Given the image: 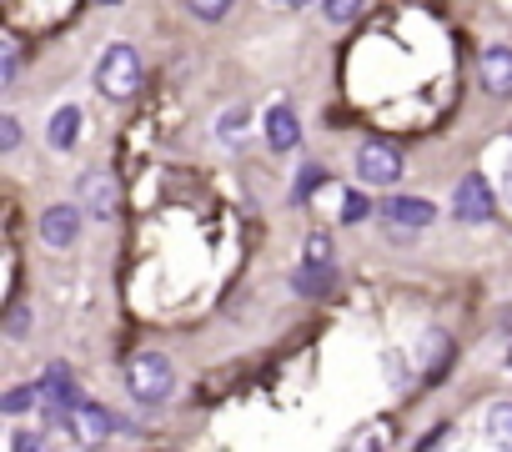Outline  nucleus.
<instances>
[{"label": "nucleus", "instance_id": "16", "mask_svg": "<svg viewBox=\"0 0 512 452\" xmlns=\"http://www.w3.org/2000/svg\"><path fill=\"white\" fill-rule=\"evenodd\" d=\"M21 76V41L6 31V36H0V86H11Z\"/></svg>", "mask_w": 512, "mask_h": 452}, {"label": "nucleus", "instance_id": "26", "mask_svg": "<svg viewBox=\"0 0 512 452\" xmlns=\"http://www.w3.org/2000/svg\"><path fill=\"white\" fill-rule=\"evenodd\" d=\"M191 16H196V21H221V16H226V6H216V0H206V6H201V0H196Z\"/></svg>", "mask_w": 512, "mask_h": 452}, {"label": "nucleus", "instance_id": "23", "mask_svg": "<svg viewBox=\"0 0 512 452\" xmlns=\"http://www.w3.org/2000/svg\"><path fill=\"white\" fill-rule=\"evenodd\" d=\"M36 397H41L36 387H16V392H6V412H26Z\"/></svg>", "mask_w": 512, "mask_h": 452}, {"label": "nucleus", "instance_id": "4", "mask_svg": "<svg viewBox=\"0 0 512 452\" xmlns=\"http://www.w3.org/2000/svg\"><path fill=\"white\" fill-rule=\"evenodd\" d=\"M357 176H362L367 186H392V181L402 176V151H397L392 141H367V146L357 151Z\"/></svg>", "mask_w": 512, "mask_h": 452}, {"label": "nucleus", "instance_id": "21", "mask_svg": "<svg viewBox=\"0 0 512 452\" xmlns=\"http://www.w3.org/2000/svg\"><path fill=\"white\" fill-rule=\"evenodd\" d=\"M332 262V242L327 237H312L307 242V267H327Z\"/></svg>", "mask_w": 512, "mask_h": 452}, {"label": "nucleus", "instance_id": "11", "mask_svg": "<svg viewBox=\"0 0 512 452\" xmlns=\"http://www.w3.org/2000/svg\"><path fill=\"white\" fill-rule=\"evenodd\" d=\"M267 141H272V151H292L302 141V126H297L292 106H272L267 111Z\"/></svg>", "mask_w": 512, "mask_h": 452}, {"label": "nucleus", "instance_id": "8", "mask_svg": "<svg viewBox=\"0 0 512 452\" xmlns=\"http://www.w3.org/2000/svg\"><path fill=\"white\" fill-rule=\"evenodd\" d=\"M477 76H482V91H487V96H512V51H507V46L482 51Z\"/></svg>", "mask_w": 512, "mask_h": 452}, {"label": "nucleus", "instance_id": "22", "mask_svg": "<svg viewBox=\"0 0 512 452\" xmlns=\"http://www.w3.org/2000/svg\"><path fill=\"white\" fill-rule=\"evenodd\" d=\"M367 211H372V206H367V196H357V191L342 201V221H347V226H352V221H362Z\"/></svg>", "mask_w": 512, "mask_h": 452}, {"label": "nucleus", "instance_id": "1", "mask_svg": "<svg viewBox=\"0 0 512 452\" xmlns=\"http://www.w3.org/2000/svg\"><path fill=\"white\" fill-rule=\"evenodd\" d=\"M96 86L111 101H131L141 91V56H136V46H126V41L106 46L101 51V66H96Z\"/></svg>", "mask_w": 512, "mask_h": 452}, {"label": "nucleus", "instance_id": "12", "mask_svg": "<svg viewBox=\"0 0 512 452\" xmlns=\"http://www.w3.org/2000/svg\"><path fill=\"white\" fill-rule=\"evenodd\" d=\"M76 131H81V106H61V111L51 116V126H46V141H51L56 151H66V146L76 141Z\"/></svg>", "mask_w": 512, "mask_h": 452}, {"label": "nucleus", "instance_id": "19", "mask_svg": "<svg viewBox=\"0 0 512 452\" xmlns=\"http://www.w3.org/2000/svg\"><path fill=\"white\" fill-rule=\"evenodd\" d=\"M342 452H382V432H377V427H362V432H357Z\"/></svg>", "mask_w": 512, "mask_h": 452}, {"label": "nucleus", "instance_id": "10", "mask_svg": "<svg viewBox=\"0 0 512 452\" xmlns=\"http://www.w3.org/2000/svg\"><path fill=\"white\" fill-rule=\"evenodd\" d=\"M382 216L392 226H407V232H417V226H432V201H417V196H387L382 201Z\"/></svg>", "mask_w": 512, "mask_h": 452}, {"label": "nucleus", "instance_id": "18", "mask_svg": "<svg viewBox=\"0 0 512 452\" xmlns=\"http://www.w3.org/2000/svg\"><path fill=\"white\" fill-rule=\"evenodd\" d=\"M11 452H51V442H46V432H31V427H21V432L11 437Z\"/></svg>", "mask_w": 512, "mask_h": 452}, {"label": "nucleus", "instance_id": "7", "mask_svg": "<svg viewBox=\"0 0 512 452\" xmlns=\"http://www.w3.org/2000/svg\"><path fill=\"white\" fill-rule=\"evenodd\" d=\"M71 432H76L81 447H101V442L116 432V417H111L101 402H81V407L71 412Z\"/></svg>", "mask_w": 512, "mask_h": 452}, {"label": "nucleus", "instance_id": "5", "mask_svg": "<svg viewBox=\"0 0 512 452\" xmlns=\"http://www.w3.org/2000/svg\"><path fill=\"white\" fill-rule=\"evenodd\" d=\"M116 206H121L116 176H111V171H91V176L81 181V211H86L91 221H116Z\"/></svg>", "mask_w": 512, "mask_h": 452}, {"label": "nucleus", "instance_id": "15", "mask_svg": "<svg viewBox=\"0 0 512 452\" xmlns=\"http://www.w3.org/2000/svg\"><path fill=\"white\" fill-rule=\"evenodd\" d=\"M246 131H251V111H246V106H231V111H221V121H216V136H221L226 146H236Z\"/></svg>", "mask_w": 512, "mask_h": 452}, {"label": "nucleus", "instance_id": "14", "mask_svg": "<svg viewBox=\"0 0 512 452\" xmlns=\"http://www.w3.org/2000/svg\"><path fill=\"white\" fill-rule=\"evenodd\" d=\"M487 437H492V447L512 452V402H497L487 412Z\"/></svg>", "mask_w": 512, "mask_h": 452}, {"label": "nucleus", "instance_id": "13", "mask_svg": "<svg viewBox=\"0 0 512 452\" xmlns=\"http://www.w3.org/2000/svg\"><path fill=\"white\" fill-rule=\"evenodd\" d=\"M447 357H452V342H447L442 332H427V337H422V352H417L422 377H432L437 367H447Z\"/></svg>", "mask_w": 512, "mask_h": 452}, {"label": "nucleus", "instance_id": "17", "mask_svg": "<svg viewBox=\"0 0 512 452\" xmlns=\"http://www.w3.org/2000/svg\"><path fill=\"white\" fill-rule=\"evenodd\" d=\"M332 287V272L327 267H302L297 272V292H327Z\"/></svg>", "mask_w": 512, "mask_h": 452}, {"label": "nucleus", "instance_id": "20", "mask_svg": "<svg viewBox=\"0 0 512 452\" xmlns=\"http://www.w3.org/2000/svg\"><path fill=\"white\" fill-rule=\"evenodd\" d=\"M367 6H357V0H332L327 6V21H357Z\"/></svg>", "mask_w": 512, "mask_h": 452}, {"label": "nucleus", "instance_id": "6", "mask_svg": "<svg viewBox=\"0 0 512 452\" xmlns=\"http://www.w3.org/2000/svg\"><path fill=\"white\" fill-rule=\"evenodd\" d=\"M36 392H41V407H46V417H51V422H71V412L81 407V397H76V387H71V372H66V367H51V372H46V382H41Z\"/></svg>", "mask_w": 512, "mask_h": 452}, {"label": "nucleus", "instance_id": "2", "mask_svg": "<svg viewBox=\"0 0 512 452\" xmlns=\"http://www.w3.org/2000/svg\"><path fill=\"white\" fill-rule=\"evenodd\" d=\"M126 387H131L136 402H166L171 387H176L171 357H161V352H136V357L126 362Z\"/></svg>", "mask_w": 512, "mask_h": 452}, {"label": "nucleus", "instance_id": "9", "mask_svg": "<svg viewBox=\"0 0 512 452\" xmlns=\"http://www.w3.org/2000/svg\"><path fill=\"white\" fill-rule=\"evenodd\" d=\"M76 232H81V206H51L41 216V242H51V247H71Z\"/></svg>", "mask_w": 512, "mask_h": 452}, {"label": "nucleus", "instance_id": "24", "mask_svg": "<svg viewBox=\"0 0 512 452\" xmlns=\"http://www.w3.org/2000/svg\"><path fill=\"white\" fill-rule=\"evenodd\" d=\"M16 141H21V126H16V116H6L0 121V151H16Z\"/></svg>", "mask_w": 512, "mask_h": 452}, {"label": "nucleus", "instance_id": "25", "mask_svg": "<svg viewBox=\"0 0 512 452\" xmlns=\"http://www.w3.org/2000/svg\"><path fill=\"white\" fill-rule=\"evenodd\" d=\"M317 181H327V176H322V166H307V171H302V181H297V201H307Z\"/></svg>", "mask_w": 512, "mask_h": 452}, {"label": "nucleus", "instance_id": "27", "mask_svg": "<svg viewBox=\"0 0 512 452\" xmlns=\"http://www.w3.org/2000/svg\"><path fill=\"white\" fill-rule=\"evenodd\" d=\"M507 196H512V171H507Z\"/></svg>", "mask_w": 512, "mask_h": 452}, {"label": "nucleus", "instance_id": "3", "mask_svg": "<svg viewBox=\"0 0 512 452\" xmlns=\"http://www.w3.org/2000/svg\"><path fill=\"white\" fill-rule=\"evenodd\" d=\"M492 211H497V201H492L487 176H482V171L462 176L457 191H452V216H457L462 226H482V221H492Z\"/></svg>", "mask_w": 512, "mask_h": 452}]
</instances>
